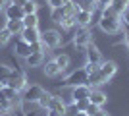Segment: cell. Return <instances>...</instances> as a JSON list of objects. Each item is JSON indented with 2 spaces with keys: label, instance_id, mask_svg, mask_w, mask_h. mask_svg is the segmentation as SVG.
Masks as SVG:
<instances>
[{
  "label": "cell",
  "instance_id": "cell-7",
  "mask_svg": "<svg viewBox=\"0 0 129 116\" xmlns=\"http://www.w3.org/2000/svg\"><path fill=\"white\" fill-rule=\"evenodd\" d=\"M100 74L106 77V81H110V79L118 74V64L114 60H102L100 62Z\"/></svg>",
  "mask_w": 129,
  "mask_h": 116
},
{
  "label": "cell",
  "instance_id": "cell-23",
  "mask_svg": "<svg viewBox=\"0 0 129 116\" xmlns=\"http://www.w3.org/2000/svg\"><path fill=\"white\" fill-rule=\"evenodd\" d=\"M75 4L79 6V10H87V12H92L96 10V2L94 0H75Z\"/></svg>",
  "mask_w": 129,
  "mask_h": 116
},
{
  "label": "cell",
  "instance_id": "cell-22",
  "mask_svg": "<svg viewBox=\"0 0 129 116\" xmlns=\"http://www.w3.org/2000/svg\"><path fill=\"white\" fill-rule=\"evenodd\" d=\"M14 106H16V103H12L10 99H6V97L0 95V114H10Z\"/></svg>",
  "mask_w": 129,
  "mask_h": 116
},
{
  "label": "cell",
  "instance_id": "cell-27",
  "mask_svg": "<svg viewBox=\"0 0 129 116\" xmlns=\"http://www.w3.org/2000/svg\"><path fill=\"white\" fill-rule=\"evenodd\" d=\"M60 25L64 29H73L75 27V16H64L62 21H60Z\"/></svg>",
  "mask_w": 129,
  "mask_h": 116
},
{
  "label": "cell",
  "instance_id": "cell-4",
  "mask_svg": "<svg viewBox=\"0 0 129 116\" xmlns=\"http://www.w3.org/2000/svg\"><path fill=\"white\" fill-rule=\"evenodd\" d=\"M10 87H14L16 91H23L27 87V77L21 70H12V76H10V81H8Z\"/></svg>",
  "mask_w": 129,
  "mask_h": 116
},
{
  "label": "cell",
  "instance_id": "cell-24",
  "mask_svg": "<svg viewBox=\"0 0 129 116\" xmlns=\"http://www.w3.org/2000/svg\"><path fill=\"white\" fill-rule=\"evenodd\" d=\"M23 27H39V16L37 14H25L23 16Z\"/></svg>",
  "mask_w": 129,
  "mask_h": 116
},
{
  "label": "cell",
  "instance_id": "cell-13",
  "mask_svg": "<svg viewBox=\"0 0 129 116\" xmlns=\"http://www.w3.org/2000/svg\"><path fill=\"white\" fill-rule=\"evenodd\" d=\"M19 37L27 43H35V41H41V31H39V27H23Z\"/></svg>",
  "mask_w": 129,
  "mask_h": 116
},
{
  "label": "cell",
  "instance_id": "cell-38",
  "mask_svg": "<svg viewBox=\"0 0 129 116\" xmlns=\"http://www.w3.org/2000/svg\"><path fill=\"white\" fill-rule=\"evenodd\" d=\"M46 116H66V112H60V110H52V108H48V110H46Z\"/></svg>",
  "mask_w": 129,
  "mask_h": 116
},
{
  "label": "cell",
  "instance_id": "cell-36",
  "mask_svg": "<svg viewBox=\"0 0 129 116\" xmlns=\"http://www.w3.org/2000/svg\"><path fill=\"white\" fill-rule=\"evenodd\" d=\"M121 21H123L125 25H127V27H129V6H127V8H125L123 12H121Z\"/></svg>",
  "mask_w": 129,
  "mask_h": 116
},
{
  "label": "cell",
  "instance_id": "cell-16",
  "mask_svg": "<svg viewBox=\"0 0 129 116\" xmlns=\"http://www.w3.org/2000/svg\"><path fill=\"white\" fill-rule=\"evenodd\" d=\"M27 66L29 68H37V66H43L44 64V52H31V54L25 58Z\"/></svg>",
  "mask_w": 129,
  "mask_h": 116
},
{
  "label": "cell",
  "instance_id": "cell-48",
  "mask_svg": "<svg viewBox=\"0 0 129 116\" xmlns=\"http://www.w3.org/2000/svg\"><path fill=\"white\" fill-rule=\"evenodd\" d=\"M0 116H2V114H0Z\"/></svg>",
  "mask_w": 129,
  "mask_h": 116
},
{
  "label": "cell",
  "instance_id": "cell-35",
  "mask_svg": "<svg viewBox=\"0 0 129 116\" xmlns=\"http://www.w3.org/2000/svg\"><path fill=\"white\" fill-rule=\"evenodd\" d=\"M85 70H87V74L96 72V70H100V64H92V62H87V64H85Z\"/></svg>",
  "mask_w": 129,
  "mask_h": 116
},
{
  "label": "cell",
  "instance_id": "cell-40",
  "mask_svg": "<svg viewBox=\"0 0 129 116\" xmlns=\"http://www.w3.org/2000/svg\"><path fill=\"white\" fill-rule=\"evenodd\" d=\"M23 116H41V112H35V110H27Z\"/></svg>",
  "mask_w": 129,
  "mask_h": 116
},
{
  "label": "cell",
  "instance_id": "cell-1",
  "mask_svg": "<svg viewBox=\"0 0 129 116\" xmlns=\"http://www.w3.org/2000/svg\"><path fill=\"white\" fill-rule=\"evenodd\" d=\"M98 27L102 29L104 33H108V35H116V33L121 31V19H119V17L100 16V19H98Z\"/></svg>",
  "mask_w": 129,
  "mask_h": 116
},
{
  "label": "cell",
  "instance_id": "cell-31",
  "mask_svg": "<svg viewBox=\"0 0 129 116\" xmlns=\"http://www.w3.org/2000/svg\"><path fill=\"white\" fill-rule=\"evenodd\" d=\"M110 8H114V10L118 12L119 16H121V12L125 10V8H127V6L123 4V2H121V0H112V2H110Z\"/></svg>",
  "mask_w": 129,
  "mask_h": 116
},
{
  "label": "cell",
  "instance_id": "cell-12",
  "mask_svg": "<svg viewBox=\"0 0 129 116\" xmlns=\"http://www.w3.org/2000/svg\"><path fill=\"white\" fill-rule=\"evenodd\" d=\"M91 21H92V12L79 10L75 14V25H77V27H89Z\"/></svg>",
  "mask_w": 129,
  "mask_h": 116
},
{
  "label": "cell",
  "instance_id": "cell-9",
  "mask_svg": "<svg viewBox=\"0 0 129 116\" xmlns=\"http://www.w3.org/2000/svg\"><path fill=\"white\" fill-rule=\"evenodd\" d=\"M85 52H87V62H92V64H100V62H102V54H100V50L96 49V44L92 43H89L85 47Z\"/></svg>",
  "mask_w": 129,
  "mask_h": 116
},
{
  "label": "cell",
  "instance_id": "cell-21",
  "mask_svg": "<svg viewBox=\"0 0 129 116\" xmlns=\"http://www.w3.org/2000/svg\"><path fill=\"white\" fill-rule=\"evenodd\" d=\"M52 97L54 95H50L48 91H43V95H41V99L37 101V105L43 108V110H48L50 108V103H52Z\"/></svg>",
  "mask_w": 129,
  "mask_h": 116
},
{
  "label": "cell",
  "instance_id": "cell-28",
  "mask_svg": "<svg viewBox=\"0 0 129 116\" xmlns=\"http://www.w3.org/2000/svg\"><path fill=\"white\" fill-rule=\"evenodd\" d=\"M77 12H79V6H77L73 0H71L70 4H66V6H64V14H66V16H75Z\"/></svg>",
  "mask_w": 129,
  "mask_h": 116
},
{
  "label": "cell",
  "instance_id": "cell-44",
  "mask_svg": "<svg viewBox=\"0 0 129 116\" xmlns=\"http://www.w3.org/2000/svg\"><path fill=\"white\" fill-rule=\"evenodd\" d=\"M4 10V2H0V12Z\"/></svg>",
  "mask_w": 129,
  "mask_h": 116
},
{
  "label": "cell",
  "instance_id": "cell-14",
  "mask_svg": "<svg viewBox=\"0 0 129 116\" xmlns=\"http://www.w3.org/2000/svg\"><path fill=\"white\" fill-rule=\"evenodd\" d=\"M104 83H108V81H106V77L100 74V70H96V72H91L89 76H87V85H91L92 89L98 87V85H104Z\"/></svg>",
  "mask_w": 129,
  "mask_h": 116
},
{
  "label": "cell",
  "instance_id": "cell-34",
  "mask_svg": "<svg viewBox=\"0 0 129 116\" xmlns=\"http://www.w3.org/2000/svg\"><path fill=\"white\" fill-rule=\"evenodd\" d=\"M100 108H102V106H96V105H92V103H91V105L87 106V110H85V112H87L89 116H94L98 110H100Z\"/></svg>",
  "mask_w": 129,
  "mask_h": 116
},
{
  "label": "cell",
  "instance_id": "cell-8",
  "mask_svg": "<svg viewBox=\"0 0 129 116\" xmlns=\"http://www.w3.org/2000/svg\"><path fill=\"white\" fill-rule=\"evenodd\" d=\"M89 95H91V85H75V87H71V101L75 103V101H81V99H89Z\"/></svg>",
  "mask_w": 129,
  "mask_h": 116
},
{
  "label": "cell",
  "instance_id": "cell-5",
  "mask_svg": "<svg viewBox=\"0 0 129 116\" xmlns=\"http://www.w3.org/2000/svg\"><path fill=\"white\" fill-rule=\"evenodd\" d=\"M44 89L41 87V85H27L25 89H23V97L21 99L25 101V103H37L39 99H41V95H43Z\"/></svg>",
  "mask_w": 129,
  "mask_h": 116
},
{
  "label": "cell",
  "instance_id": "cell-6",
  "mask_svg": "<svg viewBox=\"0 0 129 116\" xmlns=\"http://www.w3.org/2000/svg\"><path fill=\"white\" fill-rule=\"evenodd\" d=\"M92 41V37H91V31L87 27H79L77 29V33H75V37H73V44L75 47H79V49H85L87 44Z\"/></svg>",
  "mask_w": 129,
  "mask_h": 116
},
{
  "label": "cell",
  "instance_id": "cell-46",
  "mask_svg": "<svg viewBox=\"0 0 129 116\" xmlns=\"http://www.w3.org/2000/svg\"><path fill=\"white\" fill-rule=\"evenodd\" d=\"M0 2H4V4H10V0H0Z\"/></svg>",
  "mask_w": 129,
  "mask_h": 116
},
{
  "label": "cell",
  "instance_id": "cell-41",
  "mask_svg": "<svg viewBox=\"0 0 129 116\" xmlns=\"http://www.w3.org/2000/svg\"><path fill=\"white\" fill-rule=\"evenodd\" d=\"M94 116H108V114H106V110H102V108H100V110H98Z\"/></svg>",
  "mask_w": 129,
  "mask_h": 116
},
{
  "label": "cell",
  "instance_id": "cell-37",
  "mask_svg": "<svg viewBox=\"0 0 129 116\" xmlns=\"http://www.w3.org/2000/svg\"><path fill=\"white\" fill-rule=\"evenodd\" d=\"M94 2H96V8H106V6H110L112 0H94Z\"/></svg>",
  "mask_w": 129,
  "mask_h": 116
},
{
  "label": "cell",
  "instance_id": "cell-10",
  "mask_svg": "<svg viewBox=\"0 0 129 116\" xmlns=\"http://www.w3.org/2000/svg\"><path fill=\"white\" fill-rule=\"evenodd\" d=\"M89 101H91L92 105H96V106H104V105H106V101H108V95L104 93V91H100L98 87H94V89L91 87V95H89Z\"/></svg>",
  "mask_w": 129,
  "mask_h": 116
},
{
  "label": "cell",
  "instance_id": "cell-42",
  "mask_svg": "<svg viewBox=\"0 0 129 116\" xmlns=\"http://www.w3.org/2000/svg\"><path fill=\"white\" fill-rule=\"evenodd\" d=\"M73 116H89V114H87V112H79V110H77V112H75Z\"/></svg>",
  "mask_w": 129,
  "mask_h": 116
},
{
  "label": "cell",
  "instance_id": "cell-17",
  "mask_svg": "<svg viewBox=\"0 0 129 116\" xmlns=\"http://www.w3.org/2000/svg\"><path fill=\"white\" fill-rule=\"evenodd\" d=\"M0 95L2 97H6V99H10L12 103H19V91H16L14 87H10V85H2V89H0Z\"/></svg>",
  "mask_w": 129,
  "mask_h": 116
},
{
  "label": "cell",
  "instance_id": "cell-47",
  "mask_svg": "<svg viewBox=\"0 0 129 116\" xmlns=\"http://www.w3.org/2000/svg\"><path fill=\"white\" fill-rule=\"evenodd\" d=\"M0 89H2V83H0Z\"/></svg>",
  "mask_w": 129,
  "mask_h": 116
},
{
  "label": "cell",
  "instance_id": "cell-32",
  "mask_svg": "<svg viewBox=\"0 0 129 116\" xmlns=\"http://www.w3.org/2000/svg\"><path fill=\"white\" fill-rule=\"evenodd\" d=\"M10 37H12V33H10L6 27H4V29H0V47H4V44L10 41Z\"/></svg>",
  "mask_w": 129,
  "mask_h": 116
},
{
  "label": "cell",
  "instance_id": "cell-2",
  "mask_svg": "<svg viewBox=\"0 0 129 116\" xmlns=\"http://www.w3.org/2000/svg\"><path fill=\"white\" fill-rule=\"evenodd\" d=\"M41 41L46 49H56L62 43V35L56 31V29H48V31H43L41 33Z\"/></svg>",
  "mask_w": 129,
  "mask_h": 116
},
{
  "label": "cell",
  "instance_id": "cell-30",
  "mask_svg": "<svg viewBox=\"0 0 129 116\" xmlns=\"http://www.w3.org/2000/svg\"><path fill=\"white\" fill-rule=\"evenodd\" d=\"M89 105H91V101H89V99H81V101H75V103H73V106H75L79 112H85Z\"/></svg>",
  "mask_w": 129,
  "mask_h": 116
},
{
  "label": "cell",
  "instance_id": "cell-19",
  "mask_svg": "<svg viewBox=\"0 0 129 116\" xmlns=\"http://www.w3.org/2000/svg\"><path fill=\"white\" fill-rule=\"evenodd\" d=\"M43 68H44V74L48 77H56V76H60V68H58V64H56V60H48L46 64H43Z\"/></svg>",
  "mask_w": 129,
  "mask_h": 116
},
{
  "label": "cell",
  "instance_id": "cell-25",
  "mask_svg": "<svg viewBox=\"0 0 129 116\" xmlns=\"http://www.w3.org/2000/svg\"><path fill=\"white\" fill-rule=\"evenodd\" d=\"M10 76H12V68H10V66H4V64H0V83H2V85H8Z\"/></svg>",
  "mask_w": 129,
  "mask_h": 116
},
{
  "label": "cell",
  "instance_id": "cell-45",
  "mask_svg": "<svg viewBox=\"0 0 129 116\" xmlns=\"http://www.w3.org/2000/svg\"><path fill=\"white\" fill-rule=\"evenodd\" d=\"M121 2H123V4H125V6H129V0H121Z\"/></svg>",
  "mask_w": 129,
  "mask_h": 116
},
{
  "label": "cell",
  "instance_id": "cell-29",
  "mask_svg": "<svg viewBox=\"0 0 129 116\" xmlns=\"http://www.w3.org/2000/svg\"><path fill=\"white\" fill-rule=\"evenodd\" d=\"M64 8H52V12H50V17H52V21L60 23L62 21V17H64Z\"/></svg>",
  "mask_w": 129,
  "mask_h": 116
},
{
  "label": "cell",
  "instance_id": "cell-11",
  "mask_svg": "<svg viewBox=\"0 0 129 116\" xmlns=\"http://www.w3.org/2000/svg\"><path fill=\"white\" fill-rule=\"evenodd\" d=\"M4 14H6V19H23V16H25L23 8L16 4H8L4 8Z\"/></svg>",
  "mask_w": 129,
  "mask_h": 116
},
{
  "label": "cell",
  "instance_id": "cell-26",
  "mask_svg": "<svg viewBox=\"0 0 129 116\" xmlns=\"http://www.w3.org/2000/svg\"><path fill=\"white\" fill-rule=\"evenodd\" d=\"M21 8H23V12H25V14H37V10H39V4L35 2V0H27L25 4L21 6Z\"/></svg>",
  "mask_w": 129,
  "mask_h": 116
},
{
  "label": "cell",
  "instance_id": "cell-20",
  "mask_svg": "<svg viewBox=\"0 0 129 116\" xmlns=\"http://www.w3.org/2000/svg\"><path fill=\"white\" fill-rule=\"evenodd\" d=\"M54 60H56V64H58L60 72H66V70L70 68V64H71V58H70L68 54H58Z\"/></svg>",
  "mask_w": 129,
  "mask_h": 116
},
{
  "label": "cell",
  "instance_id": "cell-39",
  "mask_svg": "<svg viewBox=\"0 0 129 116\" xmlns=\"http://www.w3.org/2000/svg\"><path fill=\"white\" fill-rule=\"evenodd\" d=\"M27 0H10V4H16V6H23Z\"/></svg>",
  "mask_w": 129,
  "mask_h": 116
},
{
  "label": "cell",
  "instance_id": "cell-33",
  "mask_svg": "<svg viewBox=\"0 0 129 116\" xmlns=\"http://www.w3.org/2000/svg\"><path fill=\"white\" fill-rule=\"evenodd\" d=\"M71 0H48L50 8H64L66 4H70Z\"/></svg>",
  "mask_w": 129,
  "mask_h": 116
},
{
  "label": "cell",
  "instance_id": "cell-15",
  "mask_svg": "<svg viewBox=\"0 0 129 116\" xmlns=\"http://www.w3.org/2000/svg\"><path fill=\"white\" fill-rule=\"evenodd\" d=\"M14 50H16V54H17V56H21V58H27V56L31 54V44L19 37V39L16 41V47H14Z\"/></svg>",
  "mask_w": 129,
  "mask_h": 116
},
{
  "label": "cell",
  "instance_id": "cell-43",
  "mask_svg": "<svg viewBox=\"0 0 129 116\" xmlns=\"http://www.w3.org/2000/svg\"><path fill=\"white\" fill-rule=\"evenodd\" d=\"M125 43H127V47H129V27H127V33H125Z\"/></svg>",
  "mask_w": 129,
  "mask_h": 116
},
{
  "label": "cell",
  "instance_id": "cell-3",
  "mask_svg": "<svg viewBox=\"0 0 129 116\" xmlns=\"http://www.w3.org/2000/svg\"><path fill=\"white\" fill-rule=\"evenodd\" d=\"M87 76H89V74H87L85 66H83V68H77V70H73L70 76L66 77V85H68V87L83 85V83H87Z\"/></svg>",
  "mask_w": 129,
  "mask_h": 116
},
{
  "label": "cell",
  "instance_id": "cell-18",
  "mask_svg": "<svg viewBox=\"0 0 129 116\" xmlns=\"http://www.w3.org/2000/svg\"><path fill=\"white\" fill-rule=\"evenodd\" d=\"M6 29H8L12 35H21L23 19H6Z\"/></svg>",
  "mask_w": 129,
  "mask_h": 116
}]
</instances>
